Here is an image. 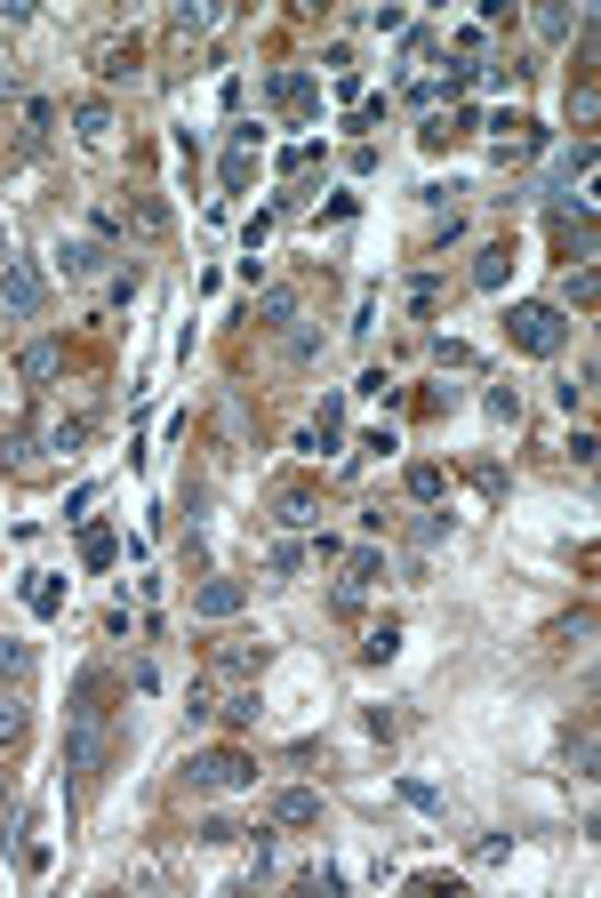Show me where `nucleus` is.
Segmentation results:
<instances>
[{
  "label": "nucleus",
  "instance_id": "nucleus-1",
  "mask_svg": "<svg viewBox=\"0 0 601 898\" xmlns=\"http://www.w3.org/2000/svg\"><path fill=\"white\" fill-rule=\"evenodd\" d=\"M506 345L513 353H537V362H554V353L569 345V314L562 305H506Z\"/></svg>",
  "mask_w": 601,
  "mask_h": 898
},
{
  "label": "nucleus",
  "instance_id": "nucleus-2",
  "mask_svg": "<svg viewBox=\"0 0 601 898\" xmlns=\"http://www.w3.org/2000/svg\"><path fill=\"white\" fill-rule=\"evenodd\" d=\"M0 305H9L16 321H41V314H48V281H41V265H24V257H16V265L0 273Z\"/></svg>",
  "mask_w": 601,
  "mask_h": 898
},
{
  "label": "nucleus",
  "instance_id": "nucleus-3",
  "mask_svg": "<svg viewBox=\"0 0 601 898\" xmlns=\"http://www.w3.org/2000/svg\"><path fill=\"white\" fill-rule=\"evenodd\" d=\"M185 786L193 794H225V786H257V770L241 754H193L185 762Z\"/></svg>",
  "mask_w": 601,
  "mask_h": 898
},
{
  "label": "nucleus",
  "instance_id": "nucleus-4",
  "mask_svg": "<svg viewBox=\"0 0 601 898\" xmlns=\"http://www.w3.org/2000/svg\"><path fill=\"white\" fill-rule=\"evenodd\" d=\"M65 770H72L81 786L104 770V730H97V723H72V738H65Z\"/></svg>",
  "mask_w": 601,
  "mask_h": 898
},
{
  "label": "nucleus",
  "instance_id": "nucleus-5",
  "mask_svg": "<svg viewBox=\"0 0 601 898\" xmlns=\"http://www.w3.org/2000/svg\"><path fill=\"white\" fill-rule=\"evenodd\" d=\"M265 96H273V105H290V113L305 121L313 105H321V81H313V72H273V81H265Z\"/></svg>",
  "mask_w": 601,
  "mask_h": 898
},
{
  "label": "nucleus",
  "instance_id": "nucleus-6",
  "mask_svg": "<svg viewBox=\"0 0 601 898\" xmlns=\"http://www.w3.org/2000/svg\"><path fill=\"white\" fill-rule=\"evenodd\" d=\"M273 827H321V794H313V786H281L273 794Z\"/></svg>",
  "mask_w": 601,
  "mask_h": 898
},
{
  "label": "nucleus",
  "instance_id": "nucleus-7",
  "mask_svg": "<svg viewBox=\"0 0 601 898\" xmlns=\"http://www.w3.org/2000/svg\"><path fill=\"white\" fill-rule=\"evenodd\" d=\"M241 602H249V586H241V578H208L201 594H193V618H233Z\"/></svg>",
  "mask_w": 601,
  "mask_h": 898
},
{
  "label": "nucleus",
  "instance_id": "nucleus-8",
  "mask_svg": "<svg viewBox=\"0 0 601 898\" xmlns=\"http://www.w3.org/2000/svg\"><path fill=\"white\" fill-rule=\"evenodd\" d=\"M257 177V128H233V152H225V193H249Z\"/></svg>",
  "mask_w": 601,
  "mask_h": 898
},
{
  "label": "nucleus",
  "instance_id": "nucleus-9",
  "mask_svg": "<svg viewBox=\"0 0 601 898\" xmlns=\"http://www.w3.org/2000/svg\"><path fill=\"white\" fill-rule=\"evenodd\" d=\"M16 370H24V377H33V385H48V377H57V370H65V338H33V345H24V353H16Z\"/></svg>",
  "mask_w": 601,
  "mask_h": 898
},
{
  "label": "nucleus",
  "instance_id": "nucleus-10",
  "mask_svg": "<svg viewBox=\"0 0 601 898\" xmlns=\"http://www.w3.org/2000/svg\"><path fill=\"white\" fill-rule=\"evenodd\" d=\"M57 273H65V281H97V273H104V249H97V241H65V249H57Z\"/></svg>",
  "mask_w": 601,
  "mask_h": 898
},
{
  "label": "nucleus",
  "instance_id": "nucleus-11",
  "mask_svg": "<svg viewBox=\"0 0 601 898\" xmlns=\"http://www.w3.org/2000/svg\"><path fill=\"white\" fill-rule=\"evenodd\" d=\"M506 273H513V249H506V241L474 249V289H506Z\"/></svg>",
  "mask_w": 601,
  "mask_h": 898
},
{
  "label": "nucleus",
  "instance_id": "nucleus-12",
  "mask_svg": "<svg viewBox=\"0 0 601 898\" xmlns=\"http://www.w3.org/2000/svg\"><path fill=\"white\" fill-rule=\"evenodd\" d=\"M121 225H137L145 241H161V234H169V209H161L152 193H137V201H128V217H121Z\"/></svg>",
  "mask_w": 601,
  "mask_h": 898
},
{
  "label": "nucleus",
  "instance_id": "nucleus-13",
  "mask_svg": "<svg viewBox=\"0 0 601 898\" xmlns=\"http://www.w3.org/2000/svg\"><path fill=\"white\" fill-rule=\"evenodd\" d=\"M441 490H450V474H441L433 457H417V466H409V498L417 505H441Z\"/></svg>",
  "mask_w": 601,
  "mask_h": 898
},
{
  "label": "nucleus",
  "instance_id": "nucleus-14",
  "mask_svg": "<svg viewBox=\"0 0 601 898\" xmlns=\"http://www.w3.org/2000/svg\"><path fill=\"white\" fill-rule=\"evenodd\" d=\"M24 602H33V618H57V610H65V578L33 570V586H24Z\"/></svg>",
  "mask_w": 601,
  "mask_h": 898
},
{
  "label": "nucleus",
  "instance_id": "nucleus-15",
  "mask_svg": "<svg viewBox=\"0 0 601 898\" xmlns=\"http://www.w3.org/2000/svg\"><path fill=\"white\" fill-rule=\"evenodd\" d=\"M257 321H265V329H290L297 321V289H281V281H273V289L257 297Z\"/></svg>",
  "mask_w": 601,
  "mask_h": 898
},
{
  "label": "nucleus",
  "instance_id": "nucleus-16",
  "mask_svg": "<svg viewBox=\"0 0 601 898\" xmlns=\"http://www.w3.org/2000/svg\"><path fill=\"white\" fill-rule=\"evenodd\" d=\"M113 554H121V537L104 530V522H89L81 530V561H89V570H113Z\"/></svg>",
  "mask_w": 601,
  "mask_h": 898
},
{
  "label": "nucleus",
  "instance_id": "nucleus-17",
  "mask_svg": "<svg viewBox=\"0 0 601 898\" xmlns=\"http://www.w3.org/2000/svg\"><path fill=\"white\" fill-rule=\"evenodd\" d=\"M72 723H104V674L72 682Z\"/></svg>",
  "mask_w": 601,
  "mask_h": 898
},
{
  "label": "nucleus",
  "instance_id": "nucleus-18",
  "mask_svg": "<svg viewBox=\"0 0 601 898\" xmlns=\"http://www.w3.org/2000/svg\"><path fill=\"white\" fill-rule=\"evenodd\" d=\"M586 169H593V137H578V145H569L562 161H554V193H569V185H578Z\"/></svg>",
  "mask_w": 601,
  "mask_h": 898
},
{
  "label": "nucleus",
  "instance_id": "nucleus-19",
  "mask_svg": "<svg viewBox=\"0 0 601 898\" xmlns=\"http://www.w3.org/2000/svg\"><path fill=\"white\" fill-rule=\"evenodd\" d=\"M377 578H385V554H377V546L345 554V594H361V586H377Z\"/></svg>",
  "mask_w": 601,
  "mask_h": 898
},
{
  "label": "nucleus",
  "instance_id": "nucleus-20",
  "mask_svg": "<svg viewBox=\"0 0 601 898\" xmlns=\"http://www.w3.org/2000/svg\"><path fill=\"white\" fill-rule=\"evenodd\" d=\"M72 128H81V137H104V128H113V105H104V96H81V105H72Z\"/></svg>",
  "mask_w": 601,
  "mask_h": 898
},
{
  "label": "nucleus",
  "instance_id": "nucleus-21",
  "mask_svg": "<svg viewBox=\"0 0 601 898\" xmlns=\"http://www.w3.org/2000/svg\"><path fill=\"white\" fill-rule=\"evenodd\" d=\"M24 723H33V714H24V698H16V690H0V747H16Z\"/></svg>",
  "mask_w": 601,
  "mask_h": 898
},
{
  "label": "nucleus",
  "instance_id": "nucleus-22",
  "mask_svg": "<svg viewBox=\"0 0 601 898\" xmlns=\"http://www.w3.org/2000/svg\"><path fill=\"white\" fill-rule=\"evenodd\" d=\"M97 72H104V81H128V72H137V48L104 41V48H97Z\"/></svg>",
  "mask_w": 601,
  "mask_h": 898
},
{
  "label": "nucleus",
  "instance_id": "nucleus-23",
  "mask_svg": "<svg viewBox=\"0 0 601 898\" xmlns=\"http://www.w3.org/2000/svg\"><path fill=\"white\" fill-rule=\"evenodd\" d=\"M16 859H24V875H41V866H48V842H41V827H33V818L16 827Z\"/></svg>",
  "mask_w": 601,
  "mask_h": 898
},
{
  "label": "nucleus",
  "instance_id": "nucleus-24",
  "mask_svg": "<svg viewBox=\"0 0 601 898\" xmlns=\"http://www.w3.org/2000/svg\"><path fill=\"white\" fill-rule=\"evenodd\" d=\"M217 714H225L233 730H249V723H257V690H249V682H241V690H225V706H217Z\"/></svg>",
  "mask_w": 601,
  "mask_h": 898
},
{
  "label": "nucleus",
  "instance_id": "nucleus-25",
  "mask_svg": "<svg viewBox=\"0 0 601 898\" xmlns=\"http://www.w3.org/2000/svg\"><path fill=\"white\" fill-rule=\"evenodd\" d=\"M394 650H401V626H394V618H385V626H370V641H361V658H370V666H385Z\"/></svg>",
  "mask_w": 601,
  "mask_h": 898
},
{
  "label": "nucleus",
  "instance_id": "nucleus-26",
  "mask_svg": "<svg viewBox=\"0 0 601 898\" xmlns=\"http://www.w3.org/2000/svg\"><path fill=\"white\" fill-rule=\"evenodd\" d=\"M281 522H290V530L321 522V513H313V490H281Z\"/></svg>",
  "mask_w": 601,
  "mask_h": 898
},
{
  "label": "nucleus",
  "instance_id": "nucleus-27",
  "mask_svg": "<svg viewBox=\"0 0 601 898\" xmlns=\"http://www.w3.org/2000/svg\"><path fill=\"white\" fill-rule=\"evenodd\" d=\"M562 289H569V305H593V297H601V273H593V257H586V265L562 281Z\"/></svg>",
  "mask_w": 601,
  "mask_h": 898
},
{
  "label": "nucleus",
  "instance_id": "nucleus-28",
  "mask_svg": "<svg viewBox=\"0 0 601 898\" xmlns=\"http://www.w3.org/2000/svg\"><path fill=\"white\" fill-rule=\"evenodd\" d=\"M257 666H265V650H249V641H233V650L217 658V674H257Z\"/></svg>",
  "mask_w": 601,
  "mask_h": 898
},
{
  "label": "nucleus",
  "instance_id": "nucleus-29",
  "mask_svg": "<svg viewBox=\"0 0 601 898\" xmlns=\"http://www.w3.org/2000/svg\"><path fill=\"white\" fill-rule=\"evenodd\" d=\"M0 674L24 682V674H33V650H24V641H0Z\"/></svg>",
  "mask_w": 601,
  "mask_h": 898
},
{
  "label": "nucleus",
  "instance_id": "nucleus-30",
  "mask_svg": "<svg viewBox=\"0 0 601 898\" xmlns=\"http://www.w3.org/2000/svg\"><path fill=\"white\" fill-rule=\"evenodd\" d=\"M89 442V418H65V425H48V450H81Z\"/></svg>",
  "mask_w": 601,
  "mask_h": 898
},
{
  "label": "nucleus",
  "instance_id": "nucleus-31",
  "mask_svg": "<svg viewBox=\"0 0 601 898\" xmlns=\"http://www.w3.org/2000/svg\"><path fill=\"white\" fill-rule=\"evenodd\" d=\"M48 128H57V105H48V96H33V105H24V137H48Z\"/></svg>",
  "mask_w": 601,
  "mask_h": 898
},
{
  "label": "nucleus",
  "instance_id": "nucleus-32",
  "mask_svg": "<svg viewBox=\"0 0 601 898\" xmlns=\"http://www.w3.org/2000/svg\"><path fill=\"white\" fill-rule=\"evenodd\" d=\"M489 418H498V425H521V394H513V385H498V394H489Z\"/></svg>",
  "mask_w": 601,
  "mask_h": 898
},
{
  "label": "nucleus",
  "instance_id": "nucleus-33",
  "mask_svg": "<svg viewBox=\"0 0 601 898\" xmlns=\"http://www.w3.org/2000/svg\"><path fill=\"white\" fill-rule=\"evenodd\" d=\"M0 466H24V433H0Z\"/></svg>",
  "mask_w": 601,
  "mask_h": 898
}]
</instances>
